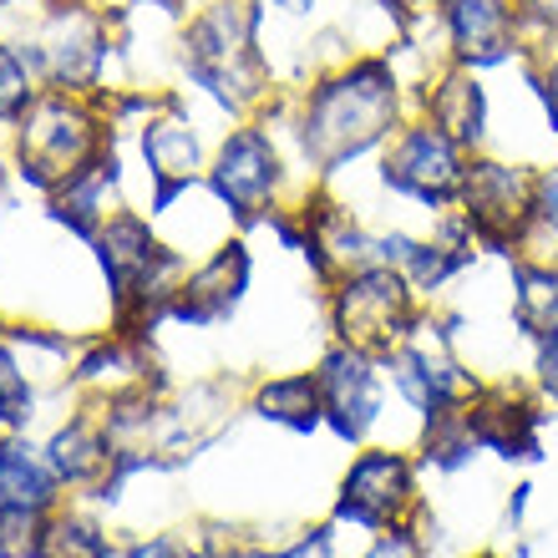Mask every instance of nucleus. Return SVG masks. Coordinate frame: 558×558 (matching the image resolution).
Listing matches in <instances>:
<instances>
[{
    "label": "nucleus",
    "mask_w": 558,
    "mask_h": 558,
    "mask_svg": "<svg viewBox=\"0 0 558 558\" xmlns=\"http://www.w3.org/2000/svg\"><path fill=\"white\" fill-rule=\"evenodd\" d=\"M397 107L401 92L391 66L376 57H361L310 87L305 112H300V147L320 173H336L351 158H361L366 147L391 137Z\"/></svg>",
    "instance_id": "1"
},
{
    "label": "nucleus",
    "mask_w": 558,
    "mask_h": 558,
    "mask_svg": "<svg viewBox=\"0 0 558 558\" xmlns=\"http://www.w3.org/2000/svg\"><path fill=\"white\" fill-rule=\"evenodd\" d=\"M254 41H259V5H250V0H214L183 36V66L223 107L250 112L254 102H265L269 92L265 57L254 51Z\"/></svg>",
    "instance_id": "2"
},
{
    "label": "nucleus",
    "mask_w": 558,
    "mask_h": 558,
    "mask_svg": "<svg viewBox=\"0 0 558 558\" xmlns=\"http://www.w3.org/2000/svg\"><path fill=\"white\" fill-rule=\"evenodd\" d=\"M15 158L26 173L31 189H61L72 173H82L97 153H107L102 122L82 97H72L66 87L31 97V107L15 122Z\"/></svg>",
    "instance_id": "3"
},
{
    "label": "nucleus",
    "mask_w": 558,
    "mask_h": 558,
    "mask_svg": "<svg viewBox=\"0 0 558 558\" xmlns=\"http://www.w3.org/2000/svg\"><path fill=\"white\" fill-rule=\"evenodd\" d=\"M330 320H336L340 345L355 351H391L416 330L412 305V279L391 265H361L340 279L336 300H330Z\"/></svg>",
    "instance_id": "4"
},
{
    "label": "nucleus",
    "mask_w": 558,
    "mask_h": 558,
    "mask_svg": "<svg viewBox=\"0 0 558 558\" xmlns=\"http://www.w3.org/2000/svg\"><path fill=\"white\" fill-rule=\"evenodd\" d=\"M533 178L523 168H508V162L477 158L468 162V178H462V219L472 223L477 244L487 250L513 254L529 244L533 234Z\"/></svg>",
    "instance_id": "5"
},
{
    "label": "nucleus",
    "mask_w": 558,
    "mask_h": 558,
    "mask_svg": "<svg viewBox=\"0 0 558 558\" xmlns=\"http://www.w3.org/2000/svg\"><path fill=\"white\" fill-rule=\"evenodd\" d=\"M462 178H468V162H462V147L452 137L432 128V122H416L391 143L381 162V183L401 198H416V204H457L462 198Z\"/></svg>",
    "instance_id": "6"
},
{
    "label": "nucleus",
    "mask_w": 558,
    "mask_h": 558,
    "mask_svg": "<svg viewBox=\"0 0 558 558\" xmlns=\"http://www.w3.org/2000/svg\"><path fill=\"white\" fill-rule=\"evenodd\" d=\"M279 178H284L279 173V153L265 128H239V133L223 137L208 183H214V193L229 204V214L239 223H254V219H265V208L275 214Z\"/></svg>",
    "instance_id": "7"
},
{
    "label": "nucleus",
    "mask_w": 558,
    "mask_h": 558,
    "mask_svg": "<svg viewBox=\"0 0 558 558\" xmlns=\"http://www.w3.org/2000/svg\"><path fill=\"white\" fill-rule=\"evenodd\" d=\"M31 66H41L66 92L92 87L107 66V21L87 5H57L46 36L31 51Z\"/></svg>",
    "instance_id": "8"
},
{
    "label": "nucleus",
    "mask_w": 558,
    "mask_h": 558,
    "mask_svg": "<svg viewBox=\"0 0 558 558\" xmlns=\"http://www.w3.org/2000/svg\"><path fill=\"white\" fill-rule=\"evenodd\" d=\"M447 41L457 66H498L523 46L518 36V0H441Z\"/></svg>",
    "instance_id": "9"
},
{
    "label": "nucleus",
    "mask_w": 558,
    "mask_h": 558,
    "mask_svg": "<svg viewBox=\"0 0 558 558\" xmlns=\"http://www.w3.org/2000/svg\"><path fill=\"white\" fill-rule=\"evenodd\" d=\"M244 290H250V254H244V244H223V250H214L204 265L178 284L168 320L219 325V320L234 315V305L244 300Z\"/></svg>",
    "instance_id": "10"
},
{
    "label": "nucleus",
    "mask_w": 558,
    "mask_h": 558,
    "mask_svg": "<svg viewBox=\"0 0 558 558\" xmlns=\"http://www.w3.org/2000/svg\"><path fill=\"white\" fill-rule=\"evenodd\" d=\"M315 381H320L325 422L336 426L345 441H355L381 416V386H376V371H371L366 351H355V345L330 351L320 361V371H315Z\"/></svg>",
    "instance_id": "11"
},
{
    "label": "nucleus",
    "mask_w": 558,
    "mask_h": 558,
    "mask_svg": "<svg viewBox=\"0 0 558 558\" xmlns=\"http://www.w3.org/2000/svg\"><path fill=\"white\" fill-rule=\"evenodd\" d=\"M407 502H412V468L397 452H366L345 477L336 513L361 529H391Z\"/></svg>",
    "instance_id": "12"
},
{
    "label": "nucleus",
    "mask_w": 558,
    "mask_h": 558,
    "mask_svg": "<svg viewBox=\"0 0 558 558\" xmlns=\"http://www.w3.org/2000/svg\"><path fill=\"white\" fill-rule=\"evenodd\" d=\"M118 452H122V447L112 441L107 416H76V422H66L57 437L46 441V462L57 468L61 483H66V487H87V493H97V487L112 477Z\"/></svg>",
    "instance_id": "13"
},
{
    "label": "nucleus",
    "mask_w": 558,
    "mask_h": 558,
    "mask_svg": "<svg viewBox=\"0 0 558 558\" xmlns=\"http://www.w3.org/2000/svg\"><path fill=\"white\" fill-rule=\"evenodd\" d=\"M143 158H147V173H153V183H158V193H153V208H168L178 198V193H189L193 173H198V137L189 133V122H147L143 133Z\"/></svg>",
    "instance_id": "14"
},
{
    "label": "nucleus",
    "mask_w": 558,
    "mask_h": 558,
    "mask_svg": "<svg viewBox=\"0 0 558 558\" xmlns=\"http://www.w3.org/2000/svg\"><path fill=\"white\" fill-rule=\"evenodd\" d=\"M426 122L441 128L457 147L483 143V133H487V97H483V87L472 82L468 66L447 72L437 87L426 92Z\"/></svg>",
    "instance_id": "15"
},
{
    "label": "nucleus",
    "mask_w": 558,
    "mask_h": 558,
    "mask_svg": "<svg viewBox=\"0 0 558 558\" xmlns=\"http://www.w3.org/2000/svg\"><path fill=\"white\" fill-rule=\"evenodd\" d=\"M57 468L36 457L31 441H0V508H36V513H51L57 508Z\"/></svg>",
    "instance_id": "16"
},
{
    "label": "nucleus",
    "mask_w": 558,
    "mask_h": 558,
    "mask_svg": "<svg viewBox=\"0 0 558 558\" xmlns=\"http://www.w3.org/2000/svg\"><path fill=\"white\" fill-rule=\"evenodd\" d=\"M254 412L265 422H279L290 432H315L325 416V401H320V381L315 376H279L269 381L259 397H254Z\"/></svg>",
    "instance_id": "17"
},
{
    "label": "nucleus",
    "mask_w": 558,
    "mask_h": 558,
    "mask_svg": "<svg viewBox=\"0 0 558 558\" xmlns=\"http://www.w3.org/2000/svg\"><path fill=\"white\" fill-rule=\"evenodd\" d=\"M518 284V325L529 336H548L558 330V254L554 259H538V265H518L513 275Z\"/></svg>",
    "instance_id": "18"
},
{
    "label": "nucleus",
    "mask_w": 558,
    "mask_h": 558,
    "mask_svg": "<svg viewBox=\"0 0 558 558\" xmlns=\"http://www.w3.org/2000/svg\"><path fill=\"white\" fill-rule=\"evenodd\" d=\"M112 544L107 533L82 513H46L36 533V554L31 558H107Z\"/></svg>",
    "instance_id": "19"
},
{
    "label": "nucleus",
    "mask_w": 558,
    "mask_h": 558,
    "mask_svg": "<svg viewBox=\"0 0 558 558\" xmlns=\"http://www.w3.org/2000/svg\"><path fill=\"white\" fill-rule=\"evenodd\" d=\"M31 416H36V391H31V376L21 371L15 345L0 336V426L21 432Z\"/></svg>",
    "instance_id": "20"
},
{
    "label": "nucleus",
    "mask_w": 558,
    "mask_h": 558,
    "mask_svg": "<svg viewBox=\"0 0 558 558\" xmlns=\"http://www.w3.org/2000/svg\"><path fill=\"white\" fill-rule=\"evenodd\" d=\"M31 61L26 51L0 46V122H21V112L31 107Z\"/></svg>",
    "instance_id": "21"
},
{
    "label": "nucleus",
    "mask_w": 558,
    "mask_h": 558,
    "mask_svg": "<svg viewBox=\"0 0 558 558\" xmlns=\"http://www.w3.org/2000/svg\"><path fill=\"white\" fill-rule=\"evenodd\" d=\"M41 518L36 508H0V558H31L36 554V533H41Z\"/></svg>",
    "instance_id": "22"
},
{
    "label": "nucleus",
    "mask_w": 558,
    "mask_h": 558,
    "mask_svg": "<svg viewBox=\"0 0 558 558\" xmlns=\"http://www.w3.org/2000/svg\"><path fill=\"white\" fill-rule=\"evenodd\" d=\"M533 229L554 234V244H558V168L533 178Z\"/></svg>",
    "instance_id": "23"
},
{
    "label": "nucleus",
    "mask_w": 558,
    "mask_h": 558,
    "mask_svg": "<svg viewBox=\"0 0 558 558\" xmlns=\"http://www.w3.org/2000/svg\"><path fill=\"white\" fill-rule=\"evenodd\" d=\"M533 82H538V97H544L548 122H554V133H558V51H548V66Z\"/></svg>",
    "instance_id": "24"
},
{
    "label": "nucleus",
    "mask_w": 558,
    "mask_h": 558,
    "mask_svg": "<svg viewBox=\"0 0 558 558\" xmlns=\"http://www.w3.org/2000/svg\"><path fill=\"white\" fill-rule=\"evenodd\" d=\"M371 558H422V548H416V544H412V538H407V533H401V529H391V533H386V538H381V544L371 548Z\"/></svg>",
    "instance_id": "25"
},
{
    "label": "nucleus",
    "mask_w": 558,
    "mask_h": 558,
    "mask_svg": "<svg viewBox=\"0 0 558 558\" xmlns=\"http://www.w3.org/2000/svg\"><path fill=\"white\" fill-rule=\"evenodd\" d=\"M275 558H330V533H310V538H300L294 548H284V554H275Z\"/></svg>",
    "instance_id": "26"
},
{
    "label": "nucleus",
    "mask_w": 558,
    "mask_h": 558,
    "mask_svg": "<svg viewBox=\"0 0 558 558\" xmlns=\"http://www.w3.org/2000/svg\"><path fill=\"white\" fill-rule=\"evenodd\" d=\"M538 371H544V386L558 397V330L544 336V355H538Z\"/></svg>",
    "instance_id": "27"
},
{
    "label": "nucleus",
    "mask_w": 558,
    "mask_h": 558,
    "mask_svg": "<svg viewBox=\"0 0 558 558\" xmlns=\"http://www.w3.org/2000/svg\"><path fill=\"white\" fill-rule=\"evenodd\" d=\"M269 5H279L284 15H305V11H315V0H269Z\"/></svg>",
    "instance_id": "28"
},
{
    "label": "nucleus",
    "mask_w": 558,
    "mask_h": 558,
    "mask_svg": "<svg viewBox=\"0 0 558 558\" xmlns=\"http://www.w3.org/2000/svg\"><path fill=\"white\" fill-rule=\"evenodd\" d=\"M391 5H401V11H416V5H432V0H391Z\"/></svg>",
    "instance_id": "29"
},
{
    "label": "nucleus",
    "mask_w": 558,
    "mask_h": 558,
    "mask_svg": "<svg viewBox=\"0 0 558 558\" xmlns=\"http://www.w3.org/2000/svg\"><path fill=\"white\" fill-rule=\"evenodd\" d=\"M66 5H82V0H66Z\"/></svg>",
    "instance_id": "30"
},
{
    "label": "nucleus",
    "mask_w": 558,
    "mask_h": 558,
    "mask_svg": "<svg viewBox=\"0 0 558 558\" xmlns=\"http://www.w3.org/2000/svg\"><path fill=\"white\" fill-rule=\"evenodd\" d=\"M0 5H5V0H0Z\"/></svg>",
    "instance_id": "31"
},
{
    "label": "nucleus",
    "mask_w": 558,
    "mask_h": 558,
    "mask_svg": "<svg viewBox=\"0 0 558 558\" xmlns=\"http://www.w3.org/2000/svg\"><path fill=\"white\" fill-rule=\"evenodd\" d=\"M0 178H5V173H0Z\"/></svg>",
    "instance_id": "32"
}]
</instances>
